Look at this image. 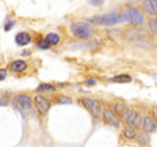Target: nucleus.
<instances>
[{
	"mask_svg": "<svg viewBox=\"0 0 157 147\" xmlns=\"http://www.w3.org/2000/svg\"><path fill=\"white\" fill-rule=\"evenodd\" d=\"M120 22H129L132 25H143L145 24V14L137 8H129L120 14Z\"/></svg>",
	"mask_w": 157,
	"mask_h": 147,
	"instance_id": "nucleus-1",
	"label": "nucleus"
},
{
	"mask_svg": "<svg viewBox=\"0 0 157 147\" xmlns=\"http://www.w3.org/2000/svg\"><path fill=\"white\" fill-rule=\"evenodd\" d=\"M93 33L94 30L88 22H74L71 25V35L77 39H88L93 36Z\"/></svg>",
	"mask_w": 157,
	"mask_h": 147,
	"instance_id": "nucleus-2",
	"label": "nucleus"
},
{
	"mask_svg": "<svg viewBox=\"0 0 157 147\" xmlns=\"http://www.w3.org/2000/svg\"><path fill=\"white\" fill-rule=\"evenodd\" d=\"M123 121L126 122L127 127H137L138 124H141V114L137 110H130V108H124V111L121 113Z\"/></svg>",
	"mask_w": 157,
	"mask_h": 147,
	"instance_id": "nucleus-3",
	"label": "nucleus"
},
{
	"mask_svg": "<svg viewBox=\"0 0 157 147\" xmlns=\"http://www.w3.org/2000/svg\"><path fill=\"white\" fill-rule=\"evenodd\" d=\"M82 105L85 106V108L93 114V116H99L101 111H102V105L99 100L96 99H90V97H83L82 99Z\"/></svg>",
	"mask_w": 157,
	"mask_h": 147,
	"instance_id": "nucleus-4",
	"label": "nucleus"
},
{
	"mask_svg": "<svg viewBox=\"0 0 157 147\" xmlns=\"http://www.w3.org/2000/svg\"><path fill=\"white\" fill-rule=\"evenodd\" d=\"M13 102H14L16 108L21 110V111H25V110L32 108V99L27 94H16L14 97H13Z\"/></svg>",
	"mask_w": 157,
	"mask_h": 147,
	"instance_id": "nucleus-5",
	"label": "nucleus"
},
{
	"mask_svg": "<svg viewBox=\"0 0 157 147\" xmlns=\"http://www.w3.org/2000/svg\"><path fill=\"white\" fill-rule=\"evenodd\" d=\"M35 108H36V111L39 113V114H46L47 111H49V108H50V102L44 97V96H35Z\"/></svg>",
	"mask_w": 157,
	"mask_h": 147,
	"instance_id": "nucleus-6",
	"label": "nucleus"
},
{
	"mask_svg": "<svg viewBox=\"0 0 157 147\" xmlns=\"http://www.w3.org/2000/svg\"><path fill=\"white\" fill-rule=\"evenodd\" d=\"M101 114H102V117H104V121H105L109 125H112V127H115V128L120 127V119H118V116H116L110 108H102Z\"/></svg>",
	"mask_w": 157,
	"mask_h": 147,
	"instance_id": "nucleus-7",
	"label": "nucleus"
},
{
	"mask_svg": "<svg viewBox=\"0 0 157 147\" xmlns=\"http://www.w3.org/2000/svg\"><path fill=\"white\" fill-rule=\"evenodd\" d=\"M14 41H16L17 46L24 47V46H29V44L32 42V36H30V33H27V31H21V33L16 35Z\"/></svg>",
	"mask_w": 157,
	"mask_h": 147,
	"instance_id": "nucleus-8",
	"label": "nucleus"
},
{
	"mask_svg": "<svg viewBox=\"0 0 157 147\" xmlns=\"http://www.w3.org/2000/svg\"><path fill=\"white\" fill-rule=\"evenodd\" d=\"M10 71L21 74V72H24V71H27V63H25V61H22V60L11 61V63H10Z\"/></svg>",
	"mask_w": 157,
	"mask_h": 147,
	"instance_id": "nucleus-9",
	"label": "nucleus"
},
{
	"mask_svg": "<svg viewBox=\"0 0 157 147\" xmlns=\"http://www.w3.org/2000/svg\"><path fill=\"white\" fill-rule=\"evenodd\" d=\"M155 128H157V125H155V121L152 117H145L143 119V131L146 133V135H149V133H152V131H155Z\"/></svg>",
	"mask_w": 157,
	"mask_h": 147,
	"instance_id": "nucleus-10",
	"label": "nucleus"
},
{
	"mask_svg": "<svg viewBox=\"0 0 157 147\" xmlns=\"http://www.w3.org/2000/svg\"><path fill=\"white\" fill-rule=\"evenodd\" d=\"M141 6H143V9H145L148 14L155 17V13H157V2L155 0H145V2L141 3Z\"/></svg>",
	"mask_w": 157,
	"mask_h": 147,
	"instance_id": "nucleus-11",
	"label": "nucleus"
},
{
	"mask_svg": "<svg viewBox=\"0 0 157 147\" xmlns=\"http://www.w3.org/2000/svg\"><path fill=\"white\" fill-rule=\"evenodd\" d=\"M120 22V14L118 13H109V14L102 16V24L104 25H115Z\"/></svg>",
	"mask_w": 157,
	"mask_h": 147,
	"instance_id": "nucleus-12",
	"label": "nucleus"
},
{
	"mask_svg": "<svg viewBox=\"0 0 157 147\" xmlns=\"http://www.w3.org/2000/svg\"><path fill=\"white\" fill-rule=\"evenodd\" d=\"M130 80H132V77H130L129 74H120V75H115L110 78L112 83H130Z\"/></svg>",
	"mask_w": 157,
	"mask_h": 147,
	"instance_id": "nucleus-13",
	"label": "nucleus"
},
{
	"mask_svg": "<svg viewBox=\"0 0 157 147\" xmlns=\"http://www.w3.org/2000/svg\"><path fill=\"white\" fill-rule=\"evenodd\" d=\"M46 39V42L49 44V46H57L58 42H60V35L58 33H47V36L44 38Z\"/></svg>",
	"mask_w": 157,
	"mask_h": 147,
	"instance_id": "nucleus-14",
	"label": "nucleus"
},
{
	"mask_svg": "<svg viewBox=\"0 0 157 147\" xmlns=\"http://www.w3.org/2000/svg\"><path fill=\"white\" fill-rule=\"evenodd\" d=\"M123 133H124V138H126V139H135L137 135H138L137 128H134V127H126Z\"/></svg>",
	"mask_w": 157,
	"mask_h": 147,
	"instance_id": "nucleus-15",
	"label": "nucleus"
},
{
	"mask_svg": "<svg viewBox=\"0 0 157 147\" xmlns=\"http://www.w3.org/2000/svg\"><path fill=\"white\" fill-rule=\"evenodd\" d=\"M146 33L145 31H138V30H132V31H127V38L129 39H140V38H145Z\"/></svg>",
	"mask_w": 157,
	"mask_h": 147,
	"instance_id": "nucleus-16",
	"label": "nucleus"
},
{
	"mask_svg": "<svg viewBox=\"0 0 157 147\" xmlns=\"http://www.w3.org/2000/svg\"><path fill=\"white\" fill-rule=\"evenodd\" d=\"M54 89H55V86L54 85H49V83H39L38 88H36L38 92H50V91H54Z\"/></svg>",
	"mask_w": 157,
	"mask_h": 147,
	"instance_id": "nucleus-17",
	"label": "nucleus"
},
{
	"mask_svg": "<svg viewBox=\"0 0 157 147\" xmlns=\"http://www.w3.org/2000/svg\"><path fill=\"white\" fill-rule=\"evenodd\" d=\"M137 138H138V141H140V144H141V145H148V144H149V138H148L146 133H141V135H137Z\"/></svg>",
	"mask_w": 157,
	"mask_h": 147,
	"instance_id": "nucleus-18",
	"label": "nucleus"
},
{
	"mask_svg": "<svg viewBox=\"0 0 157 147\" xmlns=\"http://www.w3.org/2000/svg\"><path fill=\"white\" fill-rule=\"evenodd\" d=\"M149 30H151L154 35L157 33V19H155V17L149 19Z\"/></svg>",
	"mask_w": 157,
	"mask_h": 147,
	"instance_id": "nucleus-19",
	"label": "nucleus"
},
{
	"mask_svg": "<svg viewBox=\"0 0 157 147\" xmlns=\"http://www.w3.org/2000/svg\"><path fill=\"white\" fill-rule=\"evenodd\" d=\"M112 108H113V110H112V111H113V113H115V114H116V113H120V114H121V113H123V111H124V106H123V105H121V103H115V105H113V106H112Z\"/></svg>",
	"mask_w": 157,
	"mask_h": 147,
	"instance_id": "nucleus-20",
	"label": "nucleus"
},
{
	"mask_svg": "<svg viewBox=\"0 0 157 147\" xmlns=\"http://www.w3.org/2000/svg\"><path fill=\"white\" fill-rule=\"evenodd\" d=\"M50 46L46 42V39H39V42H38V49H41V50H47Z\"/></svg>",
	"mask_w": 157,
	"mask_h": 147,
	"instance_id": "nucleus-21",
	"label": "nucleus"
},
{
	"mask_svg": "<svg viewBox=\"0 0 157 147\" xmlns=\"http://www.w3.org/2000/svg\"><path fill=\"white\" fill-rule=\"evenodd\" d=\"M14 25H16V20H8V22L5 24V28H3V30H5V31H10Z\"/></svg>",
	"mask_w": 157,
	"mask_h": 147,
	"instance_id": "nucleus-22",
	"label": "nucleus"
},
{
	"mask_svg": "<svg viewBox=\"0 0 157 147\" xmlns=\"http://www.w3.org/2000/svg\"><path fill=\"white\" fill-rule=\"evenodd\" d=\"M71 97H58V103H71Z\"/></svg>",
	"mask_w": 157,
	"mask_h": 147,
	"instance_id": "nucleus-23",
	"label": "nucleus"
},
{
	"mask_svg": "<svg viewBox=\"0 0 157 147\" xmlns=\"http://www.w3.org/2000/svg\"><path fill=\"white\" fill-rule=\"evenodd\" d=\"M6 74H8V71H6V69H0V82L6 78Z\"/></svg>",
	"mask_w": 157,
	"mask_h": 147,
	"instance_id": "nucleus-24",
	"label": "nucleus"
},
{
	"mask_svg": "<svg viewBox=\"0 0 157 147\" xmlns=\"http://www.w3.org/2000/svg\"><path fill=\"white\" fill-rule=\"evenodd\" d=\"M85 85H86V86H94V85H96V80H94V78H88L86 82H85Z\"/></svg>",
	"mask_w": 157,
	"mask_h": 147,
	"instance_id": "nucleus-25",
	"label": "nucleus"
},
{
	"mask_svg": "<svg viewBox=\"0 0 157 147\" xmlns=\"http://www.w3.org/2000/svg\"><path fill=\"white\" fill-rule=\"evenodd\" d=\"M90 5H91V6H102V5H104V2H98V0H91Z\"/></svg>",
	"mask_w": 157,
	"mask_h": 147,
	"instance_id": "nucleus-26",
	"label": "nucleus"
},
{
	"mask_svg": "<svg viewBox=\"0 0 157 147\" xmlns=\"http://www.w3.org/2000/svg\"><path fill=\"white\" fill-rule=\"evenodd\" d=\"M135 44L138 47H149L151 46V42H141V41H135Z\"/></svg>",
	"mask_w": 157,
	"mask_h": 147,
	"instance_id": "nucleus-27",
	"label": "nucleus"
},
{
	"mask_svg": "<svg viewBox=\"0 0 157 147\" xmlns=\"http://www.w3.org/2000/svg\"><path fill=\"white\" fill-rule=\"evenodd\" d=\"M0 105H2V106H5V105H6V102H5V100H2V99H0Z\"/></svg>",
	"mask_w": 157,
	"mask_h": 147,
	"instance_id": "nucleus-28",
	"label": "nucleus"
}]
</instances>
